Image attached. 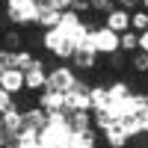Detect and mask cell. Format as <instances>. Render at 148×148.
I'll return each instance as SVG.
<instances>
[{
    "label": "cell",
    "instance_id": "cell-7",
    "mask_svg": "<svg viewBox=\"0 0 148 148\" xmlns=\"http://www.w3.org/2000/svg\"><path fill=\"white\" fill-rule=\"evenodd\" d=\"M0 86H3L6 92H12V95L24 92V89H27V83H24V71L21 68H6L3 74H0Z\"/></svg>",
    "mask_w": 148,
    "mask_h": 148
},
{
    "label": "cell",
    "instance_id": "cell-25",
    "mask_svg": "<svg viewBox=\"0 0 148 148\" xmlns=\"http://www.w3.org/2000/svg\"><path fill=\"white\" fill-rule=\"evenodd\" d=\"M139 51H145V53H148V30H145V33H139Z\"/></svg>",
    "mask_w": 148,
    "mask_h": 148
},
{
    "label": "cell",
    "instance_id": "cell-28",
    "mask_svg": "<svg viewBox=\"0 0 148 148\" xmlns=\"http://www.w3.org/2000/svg\"><path fill=\"white\" fill-rule=\"evenodd\" d=\"M12 148H21V145H12Z\"/></svg>",
    "mask_w": 148,
    "mask_h": 148
},
{
    "label": "cell",
    "instance_id": "cell-4",
    "mask_svg": "<svg viewBox=\"0 0 148 148\" xmlns=\"http://www.w3.org/2000/svg\"><path fill=\"white\" fill-rule=\"evenodd\" d=\"M92 42H95V51L104 53V56H110V53L119 51V33H113L110 27H98V30H92Z\"/></svg>",
    "mask_w": 148,
    "mask_h": 148
},
{
    "label": "cell",
    "instance_id": "cell-22",
    "mask_svg": "<svg viewBox=\"0 0 148 148\" xmlns=\"http://www.w3.org/2000/svg\"><path fill=\"white\" fill-rule=\"evenodd\" d=\"M89 9H92V0H71V12H77V15H83Z\"/></svg>",
    "mask_w": 148,
    "mask_h": 148
},
{
    "label": "cell",
    "instance_id": "cell-12",
    "mask_svg": "<svg viewBox=\"0 0 148 148\" xmlns=\"http://www.w3.org/2000/svg\"><path fill=\"white\" fill-rule=\"evenodd\" d=\"M39 27H45V30H56L59 24H62V12L59 9H39Z\"/></svg>",
    "mask_w": 148,
    "mask_h": 148
},
{
    "label": "cell",
    "instance_id": "cell-16",
    "mask_svg": "<svg viewBox=\"0 0 148 148\" xmlns=\"http://www.w3.org/2000/svg\"><path fill=\"white\" fill-rule=\"evenodd\" d=\"M36 62V56L30 53V51H24V47H21V51H15V59H12V68H21V71H27L30 65Z\"/></svg>",
    "mask_w": 148,
    "mask_h": 148
},
{
    "label": "cell",
    "instance_id": "cell-11",
    "mask_svg": "<svg viewBox=\"0 0 148 148\" xmlns=\"http://www.w3.org/2000/svg\"><path fill=\"white\" fill-rule=\"evenodd\" d=\"M104 136H107V145H110V148H125V145L130 142V136H127V130L121 127L119 121H116V125L110 127V130H104Z\"/></svg>",
    "mask_w": 148,
    "mask_h": 148
},
{
    "label": "cell",
    "instance_id": "cell-10",
    "mask_svg": "<svg viewBox=\"0 0 148 148\" xmlns=\"http://www.w3.org/2000/svg\"><path fill=\"white\" fill-rule=\"evenodd\" d=\"M3 127H6L9 133H15V136L24 130V113H21V110H18L15 104H12V107L6 110V113H3Z\"/></svg>",
    "mask_w": 148,
    "mask_h": 148
},
{
    "label": "cell",
    "instance_id": "cell-14",
    "mask_svg": "<svg viewBox=\"0 0 148 148\" xmlns=\"http://www.w3.org/2000/svg\"><path fill=\"white\" fill-rule=\"evenodd\" d=\"M92 104H95V110H107L113 104V95H110L107 86H92Z\"/></svg>",
    "mask_w": 148,
    "mask_h": 148
},
{
    "label": "cell",
    "instance_id": "cell-9",
    "mask_svg": "<svg viewBox=\"0 0 148 148\" xmlns=\"http://www.w3.org/2000/svg\"><path fill=\"white\" fill-rule=\"evenodd\" d=\"M39 107H45L47 113H65V92L42 89V95H39Z\"/></svg>",
    "mask_w": 148,
    "mask_h": 148
},
{
    "label": "cell",
    "instance_id": "cell-1",
    "mask_svg": "<svg viewBox=\"0 0 148 148\" xmlns=\"http://www.w3.org/2000/svg\"><path fill=\"white\" fill-rule=\"evenodd\" d=\"M45 47L53 56H59V59H71L74 51H77V42H74L68 33H62V30L56 27V30H47L45 33Z\"/></svg>",
    "mask_w": 148,
    "mask_h": 148
},
{
    "label": "cell",
    "instance_id": "cell-8",
    "mask_svg": "<svg viewBox=\"0 0 148 148\" xmlns=\"http://www.w3.org/2000/svg\"><path fill=\"white\" fill-rule=\"evenodd\" d=\"M104 27H110L113 33H127L130 30V12L127 9H113V12H107V21H104Z\"/></svg>",
    "mask_w": 148,
    "mask_h": 148
},
{
    "label": "cell",
    "instance_id": "cell-26",
    "mask_svg": "<svg viewBox=\"0 0 148 148\" xmlns=\"http://www.w3.org/2000/svg\"><path fill=\"white\" fill-rule=\"evenodd\" d=\"M142 9H145V12H148V0H142Z\"/></svg>",
    "mask_w": 148,
    "mask_h": 148
},
{
    "label": "cell",
    "instance_id": "cell-6",
    "mask_svg": "<svg viewBox=\"0 0 148 148\" xmlns=\"http://www.w3.org/2000/svg\"><path fill=\"white\" fill-rule=\"evenodd\" d=\"M24 83H27L30 92H42L45 86H47V68H45V62H39V59H36V62L24 71Z\"/></svg>",
    "mask_w": 148,
    "mask_h": 148
},
{
    "label": "cell",
    "instance_id": "cell-18",
    "mask_svg": "<svg viewBox=\"0 0 148 148\" xmlns=\"http://www.w3.org/2000/svg\"><path fill=\"white\" fill-rule=\"evenodd\" d=\"M21 45H24V39H21L18 30H9L3 36V47H9V51H21Z\"/></svg>",
    "mask_w": 148,
    "mask_h": 148
},
{
    "label": "cell",
    "instance_id": "cell-19",
    "mask_svg": "<svg viewBox=\"0 0 148 148\" xmlns=\"http://www.w3.org/2000/svg\"><path fill=\"white\" fill-rule=\"evenodd\" d=\"M116 3H119V0H92V12H104V15H107V12L116 9Z\"/></svg>",
    "mask_w": 148,
    "mask_h": 148
},
{
    "label": "cell",
    "instance_id": "cell-17",
    "mask_svg": "<svg viewBox=\"0 0 148 148\" xmlns=\"http://www.w3.org/2000/svg\"><path fill=\"white\" fill-rule=\"evenodd\" d=\"M130 68L136 71V74H148V53H145V51L130 53Z\"/></svg>",
    "mask_w": 148,
    "mask_h": 148
},
{
    "label": "cell",
    "instance_id": "cell-15",
    "mask_svg": "<svg viewBox=\"0 0 148 148\" xmlns=\"http://www.w3.org/2000/svg\"><path fill=\"white\" fill-rule=\"evenodd\" d=\"M130 30H133V33H145V30H148V12H145V9L130 12Z\"/></svg>",
    "mask_w": 148,
    "mask_h": 148
},
{
    "label": "cell",
    "instance_id": "cell-29",
    "mask_svg": "<svg viewBox=\"0 0 148 148\" xmlns=\"http://www.w3.org/2000/svg\"><path fill=\"white\" fill-rule=\"evenodd\" d=\"M0 74H3V71H0Z\"/></svg>",
    "mask_w": 148,
    "mask_h": 148
},
{
    "label": "cell",
    "instance_id": "cell-3",
    "mask_svg": "<svg viewBox=\"0 0 148 148\" xmlns=\"http://www.w3.org/2000/svg\"><path fill=\"white\" fill-rule=\"evenodd\" d=\"M74 83H77V71H74L71 65H59L53 71H47V86H45V89H51V92H68Z\"/></svg>",
    "mask_w": 148,
    "mask_h": 148
},
{
    "label": "cell",
    "instance_id": "cell-21",
    "mask_svg": "<svg viewBox=\"0 0 148 148\" xmlns=\"http://www.w3.org/2000/svg\"><path fill=\"white\" fill-rule=\"evenodd\" d=\"M12 104H15V101H12V92H6L3 86H0V113H6Z\"/></svg>",
    "mask_w": 148,
    "mask_h": 148
},
{
    "label": "cell",
    "instance_id": "cell-27",
    "mask_svg": "<svg viewBox=\"0 0 148 148\" xmlns=\"http://www.w3.org/2000/svg\"><path fill=\"white\" fill-rule=\"evenodd\" d=\"M0 127H3V113H0Z\"/></svg>",
    "mask_w": 148,
    "mask_h": 148
},
{
    "label": "cell",
    "instance_id": "cell-23",
    "mask_svg": "<svg viewBox=\"0 0 148 148\" xmlns=\"http://www.w3.org/2000/svg\"><path fill=\"white\" fill-rule=\"evenodd\" d=\"M142 6V0H119V9H127V12H136Z\"/></svg>",
    "mask_w": 148,
    "mask_h": 148
},
{
    "label": "cell",
    "instance_id": "cell-2",
    "mask_svg": "<svg viewBox=\"0 0 148 148\" xmlns=\"http://www.w3.org/2000/svg\"><path fill=\"white\" fill-rule=\"evenodd\" d=\"M74 110H89V113L95 110V104H92V89H89V86H83L80 80L65 92V113H74Z\"/></svg>",
    "mask_w": 148,
    "mask_h": 148
},
{
    "label": "cell",
    "instance_id": "cell-13",
    "mask_svg": "<svg viewBox=\"0 0 148 148\" xmlns=\"http://www.w3.org/2000/svg\"><path fill=\"white\" fill-rule=\"evenodd\" d=\"M119 51L121 53H136L139 51V33H133V30H127V33H121L119 36Z\"/></svg>",
    "mask_w": 148,
    "mask_h": 148
},
{
    "label": "cell",
    "instance_id": "cell-5",
    "mask_svg": "<svg viewBox=\"0 0 148 148\" xmlns=\"http://www.w3.org/2000/svg\"><path fill=\"white\" fill-rule=\"evenodd\" d=\"M21 113H24V127L36 130L39 136L51 127V113H47L45 107H30V110H21Z\"/></svg>",
    "mask_w": 148,
    "mask_h": 148
},
{
    "label": "cell",
    "instance_id": "cell-20",
    "mask_svg": "<svg viewBox=\"0 0 148 148\" xmlns=\"http://www.w3.org/2000/svg\"><path fill=\"white\" fill-rule=\"evenodd\" d=\"M12 59H15V51H9V47H0V71L12 68Z\"/></svg>",
    "mask_w": 148,
    "mask_h": 148
},
{
    "label": "cell",
    "instance_id": "cell-24",
    "mask_svg": "<svg viewBox=\"0 0 148 148\" xmlns=\"http://www.w3.org/2000/svg\"><path fill=\"white\" fill-rule=\"evenodd\" d=\"M110 65H116V68H121V65H125V56H121V51L110 53Z\"/></svg>",
    "mask_w": 148,
    "mask_h": 148
}]
</instances>
